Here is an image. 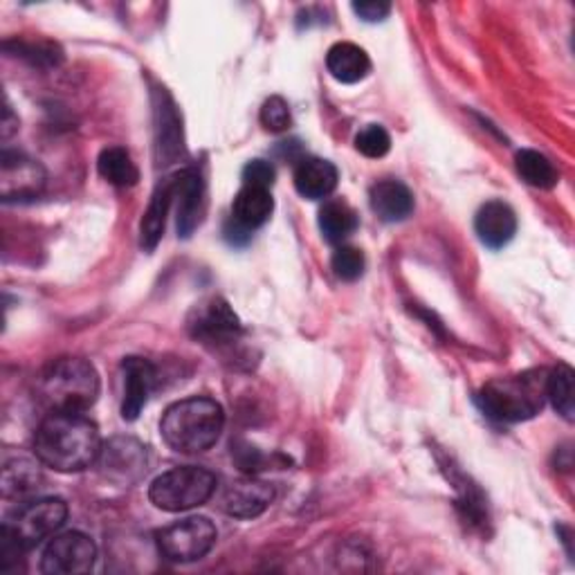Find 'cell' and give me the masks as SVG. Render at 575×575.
<instances>
[{"mask_svg":"<svg viewBox=\"0 0 575 575\" xmlns=\"http://www.w3.org/2000/svg\"><path fill=\"white\" fill-rule=\"evenodd\" d=\"M196 335L205 339H230L241 331V322L226 300H211L205 309L198 311V320L194 324Z\"/></svg>","mask_w":575,"mask_h":575,"instance_id":"ffe728a7","label":"cell"},{"mask_svg":"<svg viewBox=\"0 0 575 575\" xmlns=\"http://www.w3.org/2000/svg\"><path fill=\"white\" fill-rule=\"evenodd\" d=\"M100 374L84 357H59L39 378V396L52 411H86L100 398Z\"/></svg>","mask_w":575,"mask_h":575,"instance_id":"3957f363","label":"cell"},{"mask_svg":"<svg viewBox=\"0 0 575 575\" xmlns=\"http://www.w3.org/2000/svg\"><path fill=\"white\" fill-rule=\"evenodd\" d=\"M100 427L82 411H52L34 435L36 459L56 472H82L102 454Z\"/></svg>","mask_w":575,"mask_h":575,"instance_id":"6da1fadb","label":"cell"},{"mask_svg":"<svg viewBox=\"0 0 575 575\" xmlns=\"http://www.w3.org/2000/svg\"><path fill=\"white\" fill-rule=\"evenodd\" d=\"M546 400H551L553 409L568 422L573 420V369L568 365H557L546 374Z\"/></svg>","mask_w":575,"mask_h":575,"instance_id":"d4e9b609","label":"cell"},{"mask_svg":"<svg viewBox=\"0 0 575 575\" xmlns=\"http://www.w3.org/2000/svg\"><path fill=\"white\" fill-rule=\"evenodd\" d=\"M477 402L481 411L499 422H522L537 416L546 402V372H529L488 383Z\"/></svg>","mask_w":575,"mask_h":575,"instance_id":"277c9868","label":"cell"},{"mask_svg":"<svg viewBox=\"0 0 575 575\" xmlns=\"http://www.w3.org/2000/svg\"><path fill=\"white\" fill-rule=\"evenodd\" d=\"M355 149L367 158H385L391 149V137L380 124H369L355 135Z\"/></svg>","mask_w":575,"mask_h":575,"instance_id":"4316f807","label":"cell"},{"mask_svg":"<svg viewBox=\"0 0 575 575\" xmlns=\"http://www.w3.org/2000/svg\"><path fill=\"white\" fill-rule=\"evenodd\" d=\"M226 427L223 407L202 396L174 402L163 420L160 435L165 443L182 454H200L219 443Z\"/></svg>","mask_w":575,"mask_h":575,"instance_id":"7a4b0ae2","label":"cell"},{"mask_svg":"<svg viewBox=\"0 0 575 575\" xmlns=\"http://www.w3.org/2000/svg\"><path fill=\"white\" fill-rule=\"evenodd\" d=\"M39 463L23 459V457L8 461L6 468H3V481H0V488H3V496L10 499V496H21V494L34 492L43 481Z\"/></svg>","mask_w":575,"mask_h":575,"instance_id":"7402d4cb","label":"cell"},{"mask_svg":"<svg viewBox=\"0 0 575 575\" xmlns=\"http://www.w3.org/2000/svg\"><path fill=\"white\" fill-rule=\"evenodd\" d=\"M274 501V488L259 479L232 481L221 499V509L237 520H254L263 515Z\"/></svg>","mask_w":575,"mask_h":575,"instance_id":"8fae6325","label":"cell"},{"mask_svg":"<svg viewBox=\"0 0 575 575\" xmlns=\"http://www.w3.org/2000/svg\"><path fill=\"white\" fill-rule=\"evenodd\" d=\"M14 128H17V126H12V111H10V106H8V108H6V117H3V137L8 139Z\"/></svg>","mask_w":575,"mask_h":575,"instance_id":"4dcf8cb0","label":"cell"},{"mask_svg":"<svg viewBox=\"0 0 575 575\" xmlns=\"http://www.w3.org/2000/svg\"><path fill=\"white\" fill-rule=\"evenodd\" d=\"M216 485L219 481L209 470L182 466L160 474L149 488V499L160 511L187 513L207 503L216 492Z\"/></svg>","mask_w":575,"mask_h":575,"instance_id":"5b68a950","label":"cell"},{"mask_svg":"<svg viewBox=\"0 0 575 575\" xmlns=\"http://www.w3.org/2000/svg\"><path fill=\"white\" fill-rule=\"evenodd\" d=\"M97 463L106 479L119 485H130L147 474V448L135 439L115 437L102 446Z\"/></svg>","mask_w":575,"mask_h":575,"instance_id":"9c48e42d","label":"cell"},{"mask_svg":"<svg viewBox=\"0 0 575 575\" xmlns=\"http://www.w3.org/2000/svg\"><path fill=\"white\" fill-rule=\"evenodd\" d=\"M216 526L207 518H187L158 533V548L171 562L202 560L216 544Z\"/></svg>","mask_w":575,"mask_h":575,"instance_id":"52a82bcc","label":"cell"},{"mask_svg":"<svg viewBox=\"0 0 575 575\" xmlns=\"http://www.w3.org/2000/svg\"><path fill=\"white\" fill-rule=\"evenodd\" d=\"M43 187L45 171L36 160L19 151H3V158H0V194H3L6 202L36 198Z\"/></svg>","mask_w":575,"mask_h":575,"instance_id":"30bf717a","label":"cell"},{"mask_svg":"<svg viewBox=\"0 0 575 575\" xmlns=\"http://www.w3.org/2000/svg\"><path fill=\"white\" fill-rule=\"evenodd\" d=\"M124 372V400H122V418L137 420L142 409L147 407L149 396L156 387V367L144 357H126L122 363Z\"/></svg>","mask_w":575,"mask_h":575,"instance_id":"7c38bea8","label":"cell"},{"mask_svg":"<svg viewBox=\"0 0 575 575\" xmlns=\"http://www.w3.org/2000/svg\"><path fill=\"white\" fill-rule=\"evenodd\" d=\"M331 268H333V272L339 281H357L359 276L365 274L367 259H365L363 250H357L353 245H339L333 252Z\"/></svg>","mask_w":575,"mask_h":575,"instance_id":"484cf974","label":"cell"},{"mask_svg":"<svg viewBox=\"0 0 575 575\" xmlns=\"http://www.w3.org/2000/svg\"><path fill=\"white\" fill-rule=\"evenodd\" d=\"M276 171L268 160H252L243 167L241 180L243 187H261V189H270L274 185Z\"/></svg>","mask_w":575,"mask_h":575,"instance_id":"f1b7e54d","label":"cell"},{"mask_svg":"<svg viewBox=\"0 0 575 575\" xmlns=\"http://www.w3.org/2000/svg\"><path fill=\"white\" fill-rule=\"evenodd\" d=\"M272 211H274V198L270 189L241 187L232 205V221L243 230L254 232L270 221Z\"/></svg>","mask_w":575,"mask_h":575,"instance_id":"d6986e66","label":"cell"},{"mask_svg":"<svg viewBox=\"0 0 575 575\" xmlns=\"http://www.w3.org/2000/svg\"><path fill=\"white\" fill-rule=\"evenodd\" d=\"M357 223L355 209L342 198H331L320 209V230L333 245H344V241L357 230Z\"/></svg>","mask_w":575,"mask_h":575,"instance_id":"44dd1931","label":"cell"},{"mask_svg":"<svg viewBox=\"0 0 575 575\" xmlns=\"http://www.w3.org/2000/svg\"><path fill=\"white\" fill-rule=\"evenodd\" d=\"M293 117H291V106L283 97H270L263 108H261V124L270 130V133H283L288 126H291Z\"/></svg>","mask_w":575,"mask_h":575,"instance_id":"83f0119b","label":"cell"},{"mask_svg":"<svg viewBox=\"0 0 575 575\" xmlns=\"http://www.w3.org/2000/svg\"><path fill=\"white\" fill-rule=\"evenodd\" d=\"M339 174L324 158H302L295 169V189L309 200H324L337 187Z\"/></svg>","mask_w":575,"mask_h":575,"instance_id":"e0dca14e","label":"cell"},{"mask_svg":"<svg viewBox=\"0 0 575 575\" xmlns=\"http://www.w3.org/2000/svg\"><path fill=\"white\" fill-rule=\"evenodd\" d=\"M176 196L178 202V232L180 237H191L198 228L205 209V182L196 169H185L176 174Z\"/></svg>","mask_w":575,"mask_h":575,"instance_id":"5bb4252c","label":"cell"},{"mask_svg":"<svg viewBox=\"0 0 575 575\" xmlns=\"http://www.w3.org/2000/svg\"><path fill=\"white\" fill-rule=\"evenodd\" d=\"M97 546L95 542L80 533L67 531L54 535L41 557V571L48 575H77L88 573L95 566Z\"/></svg>","mask_w":575,"mask_h":575,"instance_id":"ba28073f","label":"cell"},{"mask_svg":"<svg viewBox=\"0 0 575 575\" xmlns=\"http://www.w3.org/2000/svg\"><path fill=\"white\" fill-rule=\"evenodd\" d=\"M474 230L485 248L501 250L513 241L518 232V216L513 207L503 200H490L477 211Z\"/></svg>","mask_w":575,"mask_h":575,"instance_id":"4fadbf2b","label":"cell"},{"mask_svg":"<svg viewBox=\"0 0 575 575\" xmlns=\"http://www.w3.org/2000/svg\"><path fill=\"white\" fill-rule=\"evenodd\" d=\"M369 202L374 213L385 223H400L414 211V196L400 180H380L372 187Z\"/></svg>","mask_w":575,"mask_h":575,"instance_id":"2e32d148","label":"cell"},{"mask_svg":"<svg viewBox=\"0 0 575 575\" xmlns=\"http://www.w3.org/2000/svg\"><path fill=\"white\" fill-rule=\"evenodd\" d=\"M515 167L522 180L537 189H553L557 185V171L553 163L533 149H522L515 156Z\"/></svg>","mask_w":575,"mask_h":575,"instance_id":"cb8c5ba5","label":"cell"},{"mask_svg":"<svg viewBox=\"0 0 575 575\" xmlns=\"http://www.w3.org/2000/svg\"><path fill=\"white\" fill-rule=\"evenodd\" d=\"M174 198H176V176L163 180L156 187V191L151 196V202L147 207V213H144V219H142L139 245L147 252H154L158 248L163 234H165L167 216H169Z\"/></svg>","mask_w":575,"mask_h":575,"instance_id":"9a60e30c","label":"cell"},{"mask_svg":"<svg viewBox=\"0 0 575 575\" xmlns=\"http://www.w3.org/2000/svg\"><path fill=\"white\" fill-rule=\"evenodd\" d=\"M353 12L367 23H378L391 14V3H383V0H363V3H353Z\"/></svg>","mask_w":575,"mask_h":575,"instance_id":"f546056e","label":"cell"},{"mask_svg":"<svg viewBox=\"0 0 575 575\" xmlns=\"http://www.w3.org/2000/svg\"><path fill=\"white\" fill-rule=\"evenodd\" d=\"M326 67L331 77L342 84L363 82L372 72L369 54L355 43H335L326 54Z\"/></svg>","mask_w":575,"mask_h":575,"instance_id":"ac0fdd59","label":"cell"},{"mask_svg":"<svg viewBox=\"0 0 575 575\" xmlns=\"http://www.w3.org/2000/svg\"><path fill=\"white\" fill-rule=\"evenodd\" d=\"M100 176L115 187H133L139 180V171L130 158V154L122 147H108L100 154L97 160Z\"/></svg>","mask_w":575,"mask_h":575,"instance_id":"603a6c76","label":"cell"},{"mask_svg":"<svg viewBox=\"0 0 575 575\" xmlns=\"http://www.w3.org/2000/svg\"><path fill=\"white\" fill-rule=\"evenodd\" d=\"M67 520V506L59 496H43L21 503L3 522L8 531L25 551L39 546L43 540L52 537Z\"/></svg>","mask_w":575,"mask_h":575,"instance_id":"8992f818","label":"cell"}]
</instances>
